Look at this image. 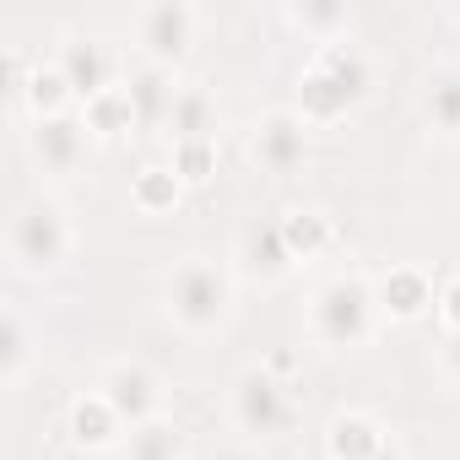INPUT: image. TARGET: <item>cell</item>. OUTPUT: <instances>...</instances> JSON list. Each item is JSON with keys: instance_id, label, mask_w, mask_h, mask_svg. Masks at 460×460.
Returning <instances> with one entry per match:
<instances>
[{"instance_id": "cell-1", "label": "cell", "mask_w": 460, "mask_h": 460, "mask_svg": "<svg viewBox=\"0 0 460 460\" xmlns=\"http://www.w3.org/2000/svg\"><path fill=\"white\" fill-rule=\"evenodd\" d=\"M239 309V277L217 255H179L163 271V320L190 336V341H211L227 331Z\"/></svg>"}, {"instance_id": "cell-2", "label": "cell", "mask_w": 460, "mask_h": 460, "mask_svg": "<svg viewBox=\"0 0 460 460\" xmlns=\"http://www.w3.org/2000/svg\"><path fill=\"white\" fill-rule=\"evenodd\" d=\"M368 87H374L368 55H363L352 39H347V44H325V49H314V55L304 60V71H298L293 114H298L309 130H331V125H341L347 114L363 109Z\"/></svg>"}, {"instance_id": "cell-3", "label": "cell", "mask_w": 460, "mask_h": 460, "mask_svg": "<svg viewBox=\"0 0 460 460\" xmlns=\"http://www.w3.org/2000/svg\"><path fill=\"white\" fill-rule=\"evenodd\" d=\"M76 244H82V234H76V222H71V211H66L60 195L39 190V195H28V200L12 211L6 261H12V271H17L22 282H49V277H60V271L71 266Z\"/></svg>"}, {"instance_id": "cell-4", "label": "cell", "mask_w": 460, "mask_h": 460, "mask_svg": "<svg viewBox=\"0 0 460 460\" xmlns=\"http://www.w3.org/2000/svg\"><path fill=\"white\" fill-rule=\"evenodd\" d=\"M379 325H385V314L374 298V277L358 266L325 277L309 298V336L325 352H363V347H374Z\"/></svg>"}, {"instance_id": "cell-5", "label": "cell", "mask_w": 460, "mask_h": 460, "mask_svg": "<svg viewBox=\"0 0 460 460\" xmlns=\"http://www.w3.org/2000/svg\"><path fill=\"white\" fill-rule=\"evenodd\" d=\"M298 422V395L282 379V363H250L227 385V428L244 444H277Z\"/></svg>"}, {"instance_id": "cell-6", "label": "cell", "mask_w": 460, "mask_h": 460, "mask_svg": "<svg viewBox=\"0 0 460 460\" xmlns=\"http://www.w3.org/2000/svg\"><path fill=\"white\" fill-rule=\"evenodd\" d=\"M195 33H200V12L184 6V0H163V6H141L130 17V49L141 66H157V71H179L195 49Z\"/></svg>"}, {"instance_id": "cell-7", "label": "cell", "mask_w": 460, "mask_h": 460, "mask_svg": "<svg viewBox=\"0 0 460 460\" xmlns=\"http://www.w3.org/2000/svg\"><path fill=\"white\" fill-rule=\"evenodd\" d=\"M93 130L82 119V109L71 114H55V119H28V157L44 179H76L87 168V152H93Z\"/></svg>"}, {"instance_id": "cell-8", "label": "cell", "mask_w": 460, "mask_h": 460, "mask_svg": "<svg viewBox=\"0 0 460 460\" xmlns=\"http://www.w3.org/2000/svg\"><path fill=\"white\" fill-rule=\"evenodd\" d=\"M244 157L266 173V179H293L304 163H309V125L293 114V109H271L250 125V141H244Z\"/></svg>"}, {"instance_id": "cell-9", "label": "cell", "mask_w": 460, "mask_h": 460, "mask_svg": "<svg viewBox=\"0 0 460 460\" xmlns=\"http://www.w3.org/2000/svg\"><path fill=\"white\" fill-rule=\"evenodd\" d=\"M98 390H103V401L125 417V428H141V422L163 417V401H168L163 374H157V368H146V363H136V358L109 363V368L98 374Z\"/></svg>"}, {"instance_id": "cell-10", "label": "cell", "mask_w": 460, "mask_h": 460, "mask_svg": "<svg viewBox=\"0 0 460 460\" xmlns=\"http://www.w3.org/2000/svg\"><path fill=\"white\" fill-rule=\"evenodd\" d=\"M55 66L66 71V82H71L76 103H87V98H98V93H109V87H119V82H125V76H119L114 49H109L103 39H93V33H66V39H60V49H55Z\"/></svg>"}, {"instance_id": "cell-11", "label": "cell", "mask_w": 460, "mask_h": 460, "mask_svg": "<svg viewBox=\"0 0 460 460\" xmlns=\"http://www.w3.org/2000/svg\"><path fill=\"white\" fill-rule=\"evenodd\" d=\"M374 298H379V314H385L390 325H411V320L433 314L438 288H433V277H428L417 261H395V266H385V271L374 277Z\"/></svg>"}, {"instance_id": "cell-12", "label": "cell", "mask_w": 460, "mask_h": 460, "mask_svg": "<svg viewBox=\"0 0 460 460\" xmlns=\"http://www.w3.org/2000/svg\"><path fill=\"white\" fill-rule=\"evenodd\" d=\"M66 433H71V444L76 449H87V455H109V449H119L125 444V417L103 401V390L93 385V390H82L71 406H66Z\"/></svg>"}, {"instance_id": "cell-13", "label": "cell", "mask_w": 460, "mask_h": 460, "mask_svg": "<svg viewBox=\"0 0 460 460\" xmlns=\"http://www.w3.org/2000/svg\"><path fill=\"white\" fill-rule=\"evenodd\" d=\"M217 130H222V109H217L211 87L206 82H184L173 109H168V125H163L168 146H179V141H217Z\"/></svg>"}, {"instance_id": "cell-14", "label": "cell", "mask_w": 460, "mask_h": 460, "mask_svg": "<svg viewBox=\"0 0 460 460\" xmlns=\"http://www.w3.org/2000/svg\"><path fill=\"white\" fill-rule=\"evenodd\" d=\"M390 444V428L374 411H336L325 422V460H374Z\"/></svg>"}, {"instance_id": "cell-15", "label": "cell", "mask_w": 460, "mask_h": 460, "mask_svg": "<svg viewBox=\"0 0 460 460\" xmlns=\"http://www.w3.org/2000/svg\"><path fill=\"white\" fill-rule=\"evenodd\" d=\"M179 71H157V66H141L136 60V71H125V93H130V109H136V125L141 130H163L168 125V109H173V98H179Z\"/></svg>"}, {"instance_id": "cell-16", "label": "cell", "mask_w": 460, "mask_h": 460, "mask_svg": "<svg viewBox=\"0 0 460 460\" xmlns=\"http://www.w3.org/2000/svg\"><path fill=\"white\" fill-rule=\"evenodd\" d=\"M417 109L422 125L444 141H460V60L455 66H433L417 87Z\"/></svg>"}, {"instance_id": "cell-17", "label": "cell", "mask_w": 460, "mask_h": 460, "mask_svg": "<svg viewBox=\"0 0 460 460\" xmlns=\"http://www.w3.org/2000/svg\"><path fill=\"white\" fill-rule=\"evenodd\" d=\"M17 103H22L28 119H55V114L82 109L76 93H71V82H66V71H60L55 60H39V66L22 71V82H17Z\"/></svg>"}, {"instance_id": "cell-18", "label": "cell", "mask_w": 460, "mask_h": 460, "mask_svg": "<svg viewBox=\"0 0 460 460\" xmlns=\"http://www.w3.org/2000/svg\"><path fill=\"white\" fill-rule=\"evenodd\" d=\"M277 22H282L293 39L314 44V49H325V44H347V39H352V12H347V6H325V0L282 6V12H277Z\"/></svg>"}, {"instance_id": "cell-19", "label": "cell", "mask_w": 460, "mask_h": 460, "mask_svg": "<svg viewBox=\"0 0 460 460\" xmlns=\"http://www.w3.org/2000/svg\"><path fill=\"white\" fill-rule=\"evenodd\" d=\"M114 460H195V455H190V433L163 411V417L130 428L125 444L114 449Z\"/></svg>"}, {"instance_id": "cell-20", "label": "cell", "mask_w": 460, "mask_h": 460, "mask_svg": "<svg viewBox=\"0 0 460 460\" xmlns=\"http://www.w3.org/2000/svg\"><path fill=\"white\" fill-rule=\"evenodd\" d=\"M277 234H282V244H288L293 266H304V261H320V255L336 244V227H331V217H320V211H304V206H293V211H282V217H277Z\"/></svg>"}, {"instance_id": "cell-21", "label": "cell", "mask_w": 460, "mask_h": 460, "mask_svg": "<svg viewBox=\"0 0 460 460\" xmlns=\"http://www.w3.org/2000/svg\"><path fill=\"white\" fill-rule=\"evenodd\" d=\"M33 352H39V341H33L28 309L22 304H6V325H0V385L17 390L28 379V368H33Z\"/></svg>"}, {"instance_id": "cell-22", "label": "cell", "mask_w": 460, "mask_h": 460, "mask_svg": "<svg viewBox=\"0 0 460 460\" xmlns=\"http://www.w3.org/2000/svg\"><path fill=\"white\" fill-rule=\"evenodd\" d=\"M179 200H184V184H179V173H173L168 163H146V168L130 179V206H136L141 217H168Z\"/></svg>"}, {"instance_id": "cell-23", "label": "cell", "mask_w": 460, "mask_h": 460, "mask_svg": "<svg viewBox=\"0 0 460 460\" xmlns=\"http://www.w3.org/2000/svg\"><path fill=\"white\" fill-rule=\"evenodd\" d=\"M239 266H244V277H255V282H282V277L293 271V255H288V244H282V234H277V222H271V227H255V234L244 239Z\"/></svg>"}, {"instance_id": "cell-24", "label": "cell", "mask_w": 460, "mask_h": 460, "mask_svg": "<svg viewBox=\"0 0 460 460\" xmlns=\"http://www.w3.org/2000/svg\"><path fill=\"white\" fill-rule=\"evenodd\" d=\"M82 119H87V130H93V136H103V141L141 130V125H136V109H130L125 82H119V87H109V93H98V98H87V103H82Z\"/></svg>"}, {"instance_id": "cell-25", "label": "cell", "mask_w": 460, "mask_h": 460, "mask_svg": "<svg viewBox=\"0 0 460 460\" xmlns=\"http://www.w3.org/2000/svg\"><path fill=\"white\" fill-rule=\"evenodd\" d=\"M168 168L179 173L184 190L211 184V173H217V141H179V146H168Z\"/></svg>"}, {"instance_id": "cell-26", "label": "cell", "mask_w": 460, "mask_h": 460, "mask_svg": "<svg viewBox=\"0 0 460 460\" xmlns=\"http://www.w3.org/2000/svg\"><path fill=\"white\" fill-rule=\"evenodd\" d=\"M433 320L444 336H460V271L438 282V304H433Z\"/></svg>"}, {"instance_id": "cell-27", "label": "cell", "mask_w": 460, "mask_h": 460, "mask_svg": "<svg viewBox=\"0 0 460 460\" xmlns=\"http://www.w3.org/2000/svg\"><path fill=\"white\" fill-rule=\"evenodd\" d=\"M438 363H444V374L460 385V336H444V341H438Z\"/></svg>"}, {"instance_id": "cell-28", "label": "cell", "mask_w": 460, "mask_h": 460, "mask_svg": "<svg viewBox=\"0 0 460 460\" xmlns=\"http://www.w3.org/2000/svg\"><path fill=\"white\" fill-rule=\"evenodd\" d=\"M374 460H411V455H406V444H401V438H390V444H385Z\"/></svg>"}, {"instance_id": "cell-29", "label": "cell", "mask_w": 460, "mask_h": 460, "mask_svg": "<svg viewBox=\"0 0 460 460\" xmlns=\"http://www.w3.org/2000/svg\"><path fill=\"white\" fill-rule=\"evenodd\" d=\"M449 28H455V39H460V12H449Z\"/></svg>"}]
</instances>
